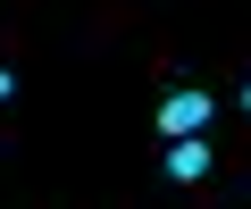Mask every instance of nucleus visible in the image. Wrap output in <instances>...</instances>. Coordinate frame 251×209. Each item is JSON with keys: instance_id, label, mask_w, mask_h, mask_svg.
<instances>
[{"instance_id": "nucleus-2", "label": "nucleus", "mask_w": 251, "mask_h": 209, "mask_svg": "<svg viewBox=\"0 0 251 209\" xmlns=\"http://www.w3.org/2000/svg\"><path fill=\"white\" fill-rule=\"evenodd\" d=\"M209 167H218V142H209V134H184V142L159 151V176H168V184H201Z\"/></svg>"}, {"instance_id": "nucleus-4", "label": "nucleus", "mask_w": 251, "mask_h": 209, "mask_svg": "<svg viewBox=\"0 0 251 209\" xmlns=\"http://www.w3.org/2000/svg\"><path fill=\"white\" fill-rule=\"evenodd\" d=\"M234 109H243V117H251V75H243V92H234Z\"/></svg>"}, {"instance_id": "nucleus-1", "label": "nucleus", "mask_w": 251, "mask_h": 209, "mask_svg": "<svg viewBox=\"0 0 251 209\" xmlns=\"http://www.w3.org/2000/svg\"><path fill=\"white\" fill-rule=\"evenodd\" d=\"M151 117H159V142H184V134H209V117H218V92H201V84H168Z\"/></svg>"}, {"instance_id": "nucleus-3", "label": "nucleus", "mask_w": 251, "mask_h": 209, "mask_svg": "<svg viewBox=\"0 0 251 209\" xmlns=\"http://www.w3.org/2000/svg\"><path fill=\"white\" fill-rule=\"evenodd\" d=\"M0 100H17V67H0Z\"/></svg>"}]
</instances>
